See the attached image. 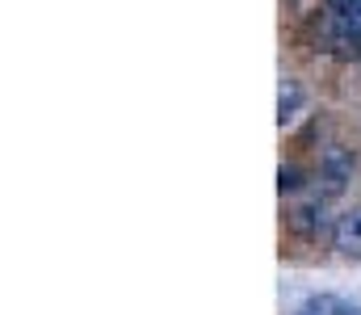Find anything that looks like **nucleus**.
Masks as SVG:
<instances>
[{"label":"nucleus","instance_id":"f257e3e1","mask_svg":"<svg viewBox=\"0 0 361 315\" xmlns=\"http://www.w3.org/2000/svg\"><path fill=\"white\" fill-rule=\"evenodd\" d=\"M353 147H345V143H328L324 152H319V185H324V198H336V194H345V185L353 181Z\"/></svg>","mask_w":361,"mask_h":315},{"label":"nucleus","instance_id":"f03ea898","mask_svg":"<svg viewBox=\"0 0 361 315\" xmlns=\"http://www.w3.org/2000/svg\"><path fill=\"white\" fill-rule=\"evenodd\" d=\"M328 227H332V218H328V198L324 194L307 198V202H298V206L290 210V231L298 240H319Z\"/></svg>","mask_w":361,"mask_h":315},{"label":"nucleus","instance_id":"7ed1b4c3","mask_svg":"<svg viewBox=\"0 0 361 315\" xmlns=\"http://www.w3.org/2000/svg\"><path fill=\"white\" fill-rule=\"evenodd\" d=\"M332 244L345 257H361V210H345L332 223Z\"/></svg>","mask_w":361,"mask_h":315},{"label":"nucleus","instance_id":"20e7f679","mask_svg":"<svg viewBox=\"0 0 361 315\" xmlns=\"http://www.w3.org/2000/svg\"><path fill=\"white\" fill-rule=\"evenodd\" d=\"M302 105H307L302 85H298V80H281V89H277V126L294 122V118L302 113Z\"/></svg>","mask_w":361,"mask_h":315},{"label":"nucleus","instance_id":"39448f33","mask_svg":"<svg viewBox=\"0 0 361 315\" xmlns=\"http://www.w3.org/2000/svg\"><path fill=\"white\" fill-rule=\"evenodd\" d=\"M302 190V168L298 164H281L277 168V194L286 198V194H298Z\"/></svg>","mask_w":361,"mask_h":315},{"label":"nucleus","instance_id":"423d86ee","mask_svg":"<svg viewBox=\"0 0 361 315\" xmlns=\"http://www.w3.org/2000/svg\"><path fill=\"white\" fill-rule=\"evenodd\" d=\"M341 13H345L349 34H357V38H361V0H357V4H349V8H341Z\"/></svg>","mask_w":361,"mask_h":315},{"label":"nucleus","instance_id":"0eeeda50","mask_svg":"<svg viewBox=\"0 0 361 315\" xmlns=\"http://www.w3.org/2000/svg\"><path fill=\"white\" fill-rule=\"evenodd\" d=\"M328 315H361V307H353V303H332Z\"/></svg>","mask_w":361,"mask_h":315},{"label":"nucleus","instance_id":"6e6552de","mask_svg":"<svg viewBox=\"0 0 361 315\" xmlns=\"http://www.w3.org/2000/svg\"><path fill=\"white\" fill-rule=\"evenodd\" d=\"M324 4H332V8H349V4H357V0H324Z\"/></svg>","mask_w":361,"mask_h":315},{"label":"nucleus","instance_id":"1a4fd4ad","mask_svg":"<svg viewBox=\"0 0 361 315\" xmlns=\"http://www.w3.org/2000/svg\"><path fill=\"white\" fill-rule=\"evenodd\" d=\"M298 315H315V311H311V307H307V311H298Z\"/></svg>","mask_w":361,"mask_h":315},{"label":"nucleus","instance_id":"9d476101","mask_svg":"<svg viewBox=\"0 0 361 315\" xmlns=\"http://www.w3.org/2000/svg\"><path fill=\"white\" fill-rule=\"evenodd\" d=\"M357 63H361V59H357Z\"/></svg>","mask_w":361,"mask_h":315}]
</instances>
